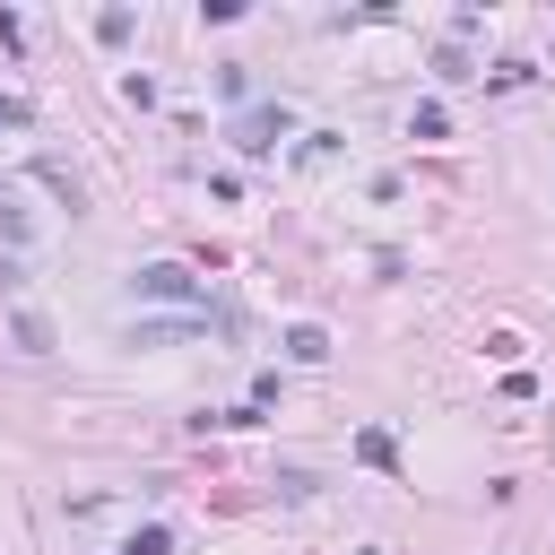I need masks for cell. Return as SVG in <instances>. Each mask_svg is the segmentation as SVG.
Listing matches in <instances>:
<instances>
[{"mask_svg":"<svg viewBox=\"0 0 555 555\" xmlns=\"http://www.w3.org/2000/svg\"><path fill=\"white\" fill-rule=\"evenodd\" d=\"M139 295H147V304H182L191 321L208 312V286H199L182 260H147V269H139Z\"/></svg>","mask_w":555,"mask_h":555,"instance_id":"6da1fadb","label":"cell"},{"mask_svg":"<svg viewBox=\"0 0 555 555\" xmlns=\"http://www.w3.org/2000/svg\"><path fill=\"white\" fill-rule=\"evenodd\" d=\"M286 130H295V113H286V104H251V113H234V147H243V156H269Z\"/></svg>","mask_w":555,"mask_h":555,"instance_id":"7a4b0ae2","label":"cell"},{"mask_svg":"<svg viewBox=\"0 0 555 555\" xmlns=\"http://www.w3.org/2000/svg\"><path fill=\"white\" fill-rule=\"evenodd\" d=\"M26 234H35V225H26V208H17L9 191H0V269H17V251H26Z\"/></svg>","mask_w":555,"mask_h":555,"instance_id":"3957f363","label":"cell"},{"mask_svg":"<svg viewBox=\"0 0 555 555\" xmlns=\"http://www.w3.org/2000/svg\"><path fill=\"white\" fill-rule=\"evenodd\" d=\"M286 356H295V364H321V356H330V330L295 321V330H286Z\"/></svg>","mask_w":555,"mask_h":555,"instance_id":"277c9868","label":"cell"},{"mask_svg":"<svg viewBox=\"0 0 555 555\" xmlns=\"http://www.w3.org/2000/svg\"><path fill=\"white\" fill-rule=\"evenodd\" d=\"M121 555H173V529L165 520H147V529H130V546Z\"/></svg>","mask_w":555,"mask_h":555,"instance_id":"5b68a950","label":"cell"},{"mask_svg":"<svg viewBox=\"0 0 555 555\" xmlns=\"http://www.w3.org/2000/svg\"><path fill=\"white\" fill-rule=\"evenodd\" d=\"M17 347L43 356V347H52V321H43V312H17Z\"/></svg>","mask_w":555,"mask_h":555,"instance_id":"8992f818","label":"cell"},{"mask_svg":"<svg viewBox=\"0 0 555 555\" xmlns=\"http://www.w3.org/2000/svg\"><path fill=\"white\" fill-rule=\"evenodd\" d=\"M356 460H373V468H399V442H390V434H356Z\"/></svg>","mask_w":555,"mask_h":555,"instance_id":"52a82bcc","label":"cell"},{"mask_svg":"<svg viewBox=\"0 0 555 555\" xmlns=\"http://www.w3.org/2000/svg\"><path fill=\"white\" fill-rule=\"evenodd\" d=\"M434 69H442V78H451V87H460V78H477V69H468V52H460V43H442V52H434Z\"/></svg>","mask_w":555,"mask_h":555,"instance_id":"ba28073f","label":"cell"},{"mask_svg":"<svg viewBox=\"0 0 555 555\" xmlns=\"http://www.w3.org/2000/svg\"><path fill=\"white\" fill-rule=\"evenodd\" d=\"M0 130H26V104L17 95H0Z\"/></svg>","mask_w":555,"mask_h":555,"instance_id":"9c48e42d","label":"cell"},{"mask_svg":"<svg viewBox=\"0 0 555 555\" xmlns=\"http://www.w3.org/2000/svg\"><path fill=\"white\" fill-rule=\"evenodd\" d=\"M364 555H382V546H364Z\"/></svg>","mask_w":555,"mask_h":555,"instance_id":"30bf717a","label":"cell"}]
</instances>
